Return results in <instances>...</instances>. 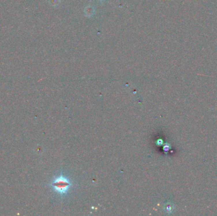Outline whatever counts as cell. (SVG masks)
<instances>
[{"instance_id":"2","label":"cell","mask_w":217,"mask_h":216,"mask_svg":"<svg viewBox=\"0 0 217 216\" xmlns=\"http://www.w3.org/2000/svg\"><path fill=\"white\" fill-rule=\"evenodd\" d=\"M162 143V139H158V140H157V141H156V144H157L158 146L161 145Z\"/></svg>"},{"instance_id":"1","label":"cell","mask_w":217,"mask_h":216,"mask_svg":"<svg viewBox=\"0 0 217 216\" xmlns=\"http://www.w3.org/2000/svg\"><path fill=\"white\" fill-rule=\"evenodd\" d=\"M51 185H52L54 191L59 193L60 195H63L68 193L71 188V183L68 177L63 176L62 174H61L53 181Z\"/></svg>"}]
</instances>
